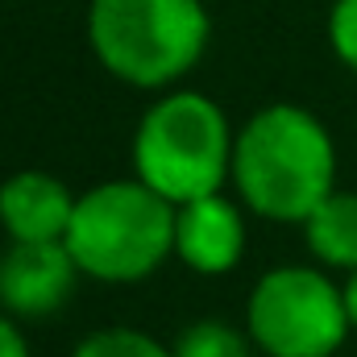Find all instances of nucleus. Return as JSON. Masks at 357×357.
Segmentation results:
<instances>
[{
  "label": "nucleus",
  "mask_w": 357,
  "mask_h": 357,
  "mask_svg": "<svg viewBox=\"0 0 357 357\" xmlns=\"http://www.w3.org/2000/svg\"><path fill=\"white\" fill-rule=\"evenodd\" d=\"M328 42L337 59L357 71V0H337L328 13Z\"/></svg>",
  "instance_id": "nucleus-12"
},
{
  "label": "nucleus",
  "mask_w": 357,
  "mask_h": 357,
  "mask_svg": "<svg viewBox=\"0 0 357 357\" xmlns=\"http://www.w3.org/2000/svg\"><path fill=\"white\" fill-rule=\"evenodd\" d=\"M345 295L316 270H270L250 299V333L270 357H328L345 341Z\"/></svg>",
  "instance_id": "nucleus-5"
},
{
  "label": "nucleus",
  "mask_w": 357,
  "mask_h": 357,
  "mask_svg": "<svg viewBox=\"0 0 357 357\" xmlns=\"http://www.w3.org/2000/svg\"><path fill=\"white\" fill-rule=\"evenodd\" d=\"M0 357H29L25 354V341H21V333L0 316Z\"/></svg>",
  "instance_id": "nucleus-13"
},
{
  "label": "nucleus",
  "mask_w": 357,
  "mask_h": 357,
  "mask_svg": "<svg viewBox=\"0 0 357 357\" xmlns=\"http://www.w3.org/2000/svg\"><path fill=\"white\" fill-rule=\"evenodd\" d=\"M75 274L63 241H13L0 254V303L17 316H50L67 303Z\"/></svg>",
  "instance_id": "nucleus-6"
},
{
  "label": "nucleus",
  "mask_w": 357,
  "mask_h": 357,
  "mask_svg": "<svg viewBox=\"0 0 357 357\" xmlns=\"http://www.w3.org/2000/svg\"><path fill=\"white\" fill-rule=\"evenodd\" d=\"M303 225H307V245H312V254L320 262L357 270V195L354 191H333Z\"/></svg>",
  "instance_id": "nucleus-9"
},
{
  "label": "nucleus",
  "mask_w": 357,
  "mask_h": 357,
  "mask_svg": "<svg viewBox=\"0 0 357 357\" xmlns=\"http://www.w3.org/2000/svg\"><path fill=\"white\" fill-rule=\"evenodd\" d=\"M175 357H250V349H245V337L233 333L229 324L199 320L178 337Z\"/></svg>",
  "instance_id": "nucleus-10"
},
{
  "label": "nucleus",
  "mask_w": 357,
  "mask_h": 357,
  "mask_svg": "<svg viewBox=\"0 0 357 357\" xmlns=\"http://www.w3.org/2000/svg\"><path fill=\"white\" fill-rule=\"evenodd\" d=\"M75 357H175V354H167L146 333H133V328H100V333H91V337L79 341Z\"/></svg>",
  "instance_id": "nucleus-11"
},
{
  "label": "nucleus",
  "mask_w": 357,
  "mask_h": 357,
  "mask_svg": "<svg viewBox=\"0 0 357 357\" xmlns=\"http://www.w3.org/2000/svg\"><path fill=\"white\" fill-rule=\"evenodd\" d=\"M337 175V154L324 125L295 108H262L233 142V178L245 204L274 220H307L328 195Z\"/></svg>",
  "instance_id": "nucleus-1"
},
{
  "label": "nucleus",
  "mask_w": 357,
  "mask_h": 357,
  "mask_svg": "<svg viewBox=\"0 0 357 357\" xmlns=\"http://www.w3.org/2000/svg\"><path fill=\"white\" fill-rule=\"evenodd\" d=\"M175 204L142 178L104 183L75 199L63 245L91 278L133 282L158 270V262L175 250Z\"/></svg>",
  "instance_id": "nucleus-3"
},
{
  "label": "nucleus",
  "mask_w": 357,
  "mask_h": 357,
  "mask_svg": "<svg viewBox=\"0 0 357 357\" xmlns=\"http://www.w3.org/2000/svg\"><path fill=\"white\" fill-rule=\"evenodd\" d=\"M345 312H349V324L357 328V270L349 278V287H345Z\"/></svg>",
  "instance_id": "nucleus-14"
},
{
  "label": "nucleus",
  "mask_w": 357,
  "mask_h": 357,
  "mask_svg": "<svg viewBox=\"0 0 357 357\" xmlns=\"http://www.w3.org/2000/svg\"><path fill=\"white\" fill-rule=\"evenodd\" d=\"M75 216L71 191L50 175L21 171L0 187V225L13 241H63Z\"/></svg>",
  "instance_id": "nucleus-8"
},
{
  "label": "nucleus",
  "mask_w": 357,
  "mask_h": 357,
  "mask_svg": "<svg viewBox=\"0 0 357 357\" xmlns=\"http://www.w3.org/2000/svg\"><path fill=\"white\" fill-rule=\"evenodd\" d=\"M175 250L178 258L199 274L233 270L241 250H245V225H241L237 208L220 195H199L191 204H178Z\"/></svg>",
  "instance_id": "nucleus-7"
},
{
  "label": "nucleus",
  "mask_w": 357,
  "mask_h": 357,
  "mask_svg": "<svg viewBox=\"0 0 357 357\" xmlns=\"http://www.w3.org/2000/svg\"><path fill=\"white\" fill-rule=\"evenodd\" d=\"M133 167L146 187L167 195L175 208L199 195H216V187L233 171L225 112L199 91L162 96L137 125Z\"/></svg>",
  "instance_id": "nucleus-4"
},
{
  "label": "nucleus",
  "mask_w": 357,
  "mask_h": 357,
  "mask_svg": "<svg viewBox=\"0 0 357 357\" xmlns=\"http://www.w3.org/2000/svg\"><path fill=\"white\" fill-rule=\"evenodd\" d=\"M88 38L96 59L133 88H167L208 46L199 0H91Z\"/></svg>",
  "instance_id": "nucleus-2"
}]
</instances>
